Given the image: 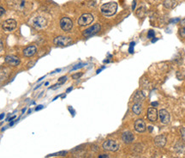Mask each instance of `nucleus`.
Returning a JSON list of instances; mask_svg holds the SVG:
<instances>
[{"mask_svg":"<svg viewBox=\"0 0 185 158\" xmlns=\"http://www.w3.org/2000/svg\"><path fill=\"white\" fill-rule=\"evenodd\" d=\"M164 5L168 9L174 8L177 5V1L176 0H165Z\"/></svg>","mask_w":185,"mask_h":158,"instance_id":"f3484780","label":"nucleus"},{"mask_svg":"<svg viewBox=\"0 0 185 158\" xmlns=\"http://www.w3.org/2000/svg\"><path fill=\"white\" fill-rule=\"evenodd\" d=\"M48 84H49V83H48V82H46V83H45V85H46V86H47Z\"/></svg>","mask_w":185,"mask_h":158,"instance_id":"a18cd8bd","label":"nucleus"},{"mask_svg":"<svg viewBox=\"0 0 185 158\" xmlns=\"http://www.w3.org/2000/svg\"><path fill=\"white\" fill-rule=\"evenodd\" d=\"M14 118H15V116H13L12 118H10L9 120V121H11V120H12V119H14Z\"/></svg>","mask_w":185,"mask_h":158,"instance_id":"79ce46f5","label":"nucleus"},{"mask_svg":"<svg viewBox=\"0 0 185 158\" xmlns=\"http://www.w3.org/2000/svg\"><path fill=\"white\" fill-rule=\"evenodd\" d=\"M135 42H131L130 44V48H129V52L130 53H134V48H135Z\"/></svg>","mask_w":185,"mask_h":158,"instance_id":"b1692460","label":"nucleus"},{"mask_svg":"<svg viewBox=\"0 0 185 158\" xmlns=\"http://www.w3.org/2000/svg\"><path fill=\"white\" fill-rule=\"evenodd\" d=\"M104 68H105V66H103V67H102V68H100V70H98V71H97V72H96V73H97V74H99V73H100V71H102V70H103V69H104Z\"/></svg>","mask_w":185,"mask_h":158,"instance_id":"58836bf2","label":"nucleus"},{"mask_svg":"<svg viewBox=\"0 0 185 158\" xmlns=\"http://www.w3.org/2000/svg\"><path fill=\"white\" fill-rule=\"evenodd\" d=\"M72 89H73V88H72V87L69 88V89H68L66 90V93H69V92H70V91H71Z\"/></svg>","mask_w":185,"mask_h":158,"instance_id":"4c0bfd02","label":"nucleus"},{"mask_svg":"<svg viewBox=\"0 0 185 158\" xmlns=\"http://www.w3.org/2000/svg\"><path fill=\"white\" fill-rule=\"evenodd\" d=\"M82 76V73H77V74H75V75L72 76V78L78 79L79 78H81Z\"/></svg>","mask_w":185,"mask_h":158,"instance_id":"a878e982","label":"nucleus"},{"mask_svg":"<svg viewBox=\"0 0 185 158\" xmlns=\"http://www.w3.org/2000/svg\"><path fill=\"white\" fill-rule=\"evenodd\" d=\"M54 44L58 47H67L72 43V40L66 36H58L53 40Z\"/></svg>","mask_w":185,"mask_h":158,"instance_id":"f03ea898","label":"nucleus"},{"mask_svg":"<svg viewBox=\"0 0 185 158\" xmlns=\"http://www.w3.org/2000/svg\"><path fill=\"white\" fill-rule=\"evenodd\" d=\"M4 117V113H1V114H0V120H1V119H3Z\"/></svg>","mask_w":185,"mask_h":158,"instance_id":"ea45409f","label":"nucleus"},{"mask_svg":"<svg viewBox=\"0 0 185 158\" xmlns=\"http://www.w3.org/2000/svg\"><path fill=\"white\" fill-rule=\"evenodd\" d=\"M5 62L10 65L16 66L20 64V59H19V58H17L15 56L9 55L5 57Z\"/></svg>","mask_w":185,"mask_h":158,"instance_id":"ddd939ff","label":"nucleus"},{"mask_svg":"<svg viewBox=\"0 0 185 158\" xmlns=\"http://www.w3.org/2000/svg\"><path fill=\"white\" fill-rule=\"evenodd\" d=\"M122 139L125 143H130L134 140V135L130 131L124 132L122 135Z\"/></svg>","mask_w":185,"mask_h":158,"instance_id":"4468645a","label":"nucleus"},{"mask_svg":"<svg viewBox=\"0 0 185 158\" xmlns=\"http://www.w3.org/2000/svg\"><path fill=\"white\" fill-rule=\"evenodd\" d=\"M144 9V7H141V8L138 9V10H137V15L138 16H140L141 18H142L143 16H145V14H146V10H142Z\"/></svg>","mask_w":185,"mask_h":158,"instance_id":"aec40b11","label":"nucleus"},{"mask_svg":"<svg viewBox=\"0 0 185 158\" xmlns=\"http://www.w3.org/2000/svg\"><path fill=\"white\" fill-rule=\"evenodd\" d=\"M67 154L66 151H60V152H58V153H54V154H52L50 155L49 157H56V156H65Z\"/></svg>","mask_w":185,"mask_h":158,"instance_id":"412c9836","label":"nucleus"},{"mask_svg":"<svg viewBox=\"0 0 185 158\" xmlns=\"http://www.w3.org/2000/svg\"><path fill=\"white\" fill-rule=\"evenodd\" d=\"M84 65H85V64H83V63L78 64H76V66H74V67L72 68V70H71V71H76V70H77V69H80V68L83 67Z\"/></svg>","mask_w":185,"mask_h":158,"instance_id":"5701e85b","label":"nucleus"},{"mask_svg":"<svg viewBox=\"0 0 185 158\" xmlns=\"http://www.w3.org/2000/svg\"><path fill=\"white\" fill-rule=\"evenodd\" d=\"M154 143L157 147L159 148H163L165 143H166V137L165 135H159L154 138Z\"/></svg>","mask_w":185,"mask_h":158,"instance_id":"9d476101","label":"nucleus"},{"mask_svg":"<svg viewBox=\"0 0 185 158\" xmlns=\"http://www.w3.org/2000/svg\"><path fill=\"white\" fill-rule=\"evenodd\" d=\"M146 123L143 119H137L135 122V130L138 132H143L146 130Z\"/></svg>","mask_w":185,"mask_h":158,"instance_id":"9b49d317","label":"nucleus"},{"mask_svg":"<svg viewBox=\"0 0 185 158\" xmlns=\"http://www.w3.org/2000/svg\"><path fill=\"white\" fill-rule=\"evenodd\" d=\"M3 50V43H2V41H1V40H0V52Z\"/></svg>","mask_w":185,"mask_h":158,"instance_id":"e433bc0d","label":"nucleus"},{"mask_svg":"<svg viewBox=\"0 0 185 158\" xmlns=\"http://www.w3.org/2000/svg\"><path fill=\"white\" fill-rule=\"evenodd\" d=\"M157 38H154V40H152V42H155V41H156V40H157Z\"/></svg>","mask_w":185,"mask_h":158,"instance_id":"c03bdc74","label":"nucleus"},{"mask_svg":"<svg viewBox=\"0 0 185 158\" xmlns=\"http://www.w3.org/2000/svg\"><path fill=\"white\" fill-rule=\"evenodd\" d=\"M42 108H43V106H42V105H40V106H38V107L35 108V110L39 111V110H40V109H42Z\"/></svg>","mask_w":185,"mask_h":158,"instance_id":"72a5a7b5","label":"nucleus"},{"mask_svg":"<svg viewBox=\"0 0 185 158\" xmlns=\"http://www.w3.org/2000/svg\"><path fill=\"white\" fill-rule=\"evenodd\" d=\"M179 21H180L179 18H175V19H171V20H170V23H177Z\"/></svg>","mask_w":185,"mask_h":158,"instance_id":"c85d7f7f","label":"nucleus"},{"mask_svg":"<svg viewBox=\"0 0 185 158\" xmlns=\"http://www.w3.org/2000/svg\"><path fill=\"white\" fill-rule=\"evenodd\" d=\"M159 105V103L156 102H152V107H156V106H158Z\"/></svg>","mask_w":185,"mask_h":158,"instance_id":"c9c22d12","label":"nucleus"},{"mask_svg":"<svg viewBox=\"0 0 185 158\" xmlns=\"http://www.w3.org/2000/svg\"><path fill=\"white\" fill-rule=\"evenodd\" d=\"M159 116H160V119L161 121L162 124H168L170 122V113L168 111L165 109H160L159 112Z\"/></svg>","mask_w":185,"mask_h":158,"instance_id":"1a4fd4ad","label":"nucleus"},{"mask_svg":"<svg viewBox=\"0 0 185 158\" xmlns=\"http://www.w3.org/2000/svg\"><path fill=\"white\" fill-rule=\"evenodd\" d=\"M46 24H47V21L43 16H37V17L34 18L32 21L33 27H34L36 29H42V28L46 27Z\"/></svg>","mask_w":185,"mask_h":158,"instance_id":"20e7f679","label":"nucleus"},{"mask_svg":"<svg viewBox=\"0 0 185 158\" xmlns=\"http://www.w3.org/2000/svg\"><path fill=\"white\" fill-rule=\"evenodd\" d=\"M102 147L104 150H108V151H117L119 149V144L114 140H106L104 142Z\"/></svg>","mask_w":185,"mask_h":158,"instance_id":"7ed1b4c3","label":"nucleus"},{"mask_svg":"<svg viewBox=\"0 0 185 158\" xmlns=\"http://www.w3.org/2000/svg\"><path fill=\"white\" fill-rule=\"evenodd\" d=\"M69 110L70 111V112H71V113H72V115H75V111H74V110H73V109H72V108H70V107H69Z\"/></svg>","mask_w":185,"mask_h":158,"instance_id":"f704fd0d","label":"nucleus"},{"mask_svg":"<svg viewBox=\"0 0 185 158\" xmlns=\"http://www.w3.org/2000/svg\"><path fill=\"white\" fill-rule=\"evenodd\" d=\"M66 80H67V77H65V76L64 77H62L58 80V83L59 84H63V83H64L66 82Z\"/></svg>","mask_w":185,"mask_h":158,"instance_id":"393cba45","label":"nucleus"},{"mask_svg":"<svg viewBox=\"0 0 185 158\" xmlns=\"http://www.w3.org/2000/svg\"><path fill=\"white\" fill-rule=\"evenodd\" d=\"M132 110L133 112L135 113V114H141V111H142V107H141V103L140 102H135V104L133 106V108H132Z\"/></svg>","mask_w":185,"mask_h":158,"instance_id":"a211bd4d","label":"nucleus"},{"mask_svg":"<svg viewBox=\"0 0 185 158\" xmlns=\"http://www.w3.org/2000/svg\"><path fill=\"white\" fill-rule=\"evenodd\" d=\"M60 26H61V29L63 31L68 32L72 29L73 23L68 17H63L60 20Z\"/></svg>","mask_w":185,"mask_h":158,"instance_id":"423d86ee","label":"nucleus"},{"mask_svg":"<svg viewBox=\"0 0 185 158\" xmlns=\"http://www.w3.org/2000/svg\"><path fill=\"white\" fill-rule=\"evenodd\" d=\"M4 13H5V10L4 8H2V7H0V16H3Z\"/></svg>","mask_w":185,"mask_h":158,"instance_id":"c756f323","label":"nucleus"},{"mask_svg":"<svg viewBox=\"0 0 185 158\" xmlns=\"http://www.w3.org/2000/svg\"><path fill=\"white\" fill-rule=\"evenodd\" d=\"M100 30V24H94L91 26L90 28L87 29L84 32H83V35L86 37H89V36H92L93 34H97L98 32Z\"/></svg>","mask_w":185,"mask_h":158,"instance_id":"0eeeda50","label":"nucleus"},{"mask_svg":"<svg viewBox=\"0 0 185 158\" xmlns=\"http://www.w3.org/2000/svg\"><path fill=\"white\" fill-rule=\"evenodd\" d=\"M181 134H182V137H183L184 140L185 141V128H182L181 129Z\"/></svg>","mask_w":185,"mask_h":158,"instance_id":"cd10ccee","label":"nucleus"},{"mask_svg":"<svg viewBox=\"0 0 185 158\" xmlns=\"http://www.w3.org/2000/svg\"><path fill=\"white\" fill-rule=\"evenodd\" d=\"M117 4L116 2H109L106 4H104L100 7L101 13L106 16H113L117 12Z\"/></svg>","mask_w":185,"mask_h":158,"instance_id":"f257e3e1","label":"nucleus"},{"mask_svg":"<svg viewBox=\"0 0 185 158\" xmlns=\"http://www.w3.org/2000/svg\"><path fill=\"white\" fill-rule=\"evenodd\" d=\"M144 97H145V95H143L141 92H136L135 93V95L134 96V101L135 102H141L142 101H143V99H144Z\"/></svg>","mask_w":185,"mask_h":158,"instance_id":"6ab92c4d","label":"nucleus"},{"mask_svg":"<svg viewBox=\"0 0 185 158\" xmlns=\"http://www.w3.org/2000/svg\"><path fill=\"white\" fill-rule=\"evenodd\" d=\"M154 35H155V32L154 30H149L148 34H147V38L153 39V38H154Z\"/></svg>","mask_w":185,"mask_h":158,"instance_id":"4be33fe9","label":"nucleus"},{"mask_svg":"<svg viewBox=\"0 0 185 158\" xmlns=\"http://www.w3.org/2000/svg\"><path fill=\"white\" fill-rule=\"evenodd\" d=\"M93 21V16L89 13H86L82 15L81 17L78 20V24L80 26H87L88 24H90Z\"/></svg>","mask_w":185,"mask_h":158,"instance_id":"39448f33","label":"nucleus"},{"mask_svg":"<svg viewBox=\"0 0 185 158\" xmlns=\"http://www.w3.org/2000/svg\"><path fill=\"white\" fill-rule=\"evenodd\" d=\"M135 5H136V1L134 0V1H133V6H132V9H133V10L135 9Z\"/></svg>","mask_w":185,"mask_h":158,"instance_id":"473e14b6","label":"nucleus"},{"mask_svg":"<svg viewBox=\"0 0 185 158\" xmlns=\"http://www.w3.org/2000/svg\"><path fill=\"white\" fill-rule=\"evenodd\" d=\"M149 127V131L151 132V131H153V127Z\"/></svg>","mask_w":185,"mask_h":158,"instance_id":"37998d69","label":"nucleus"},{"mask_svg":"<svg viewBox=\"0 0 185 158\" xmlns=\"http://www.w3.org/2000/svg\"><path fill=\"white\" fill-rule=\"evenodd\" d=\"M32 7L30 4H28L26 0H20L18 3V9L22 11H26L27 10H29Z\"/></svg>","mask_w":185,"mask_h":158,"instance_id":"dca6fc26","label":"nucleus"},{"mask_svg":"<svg viewBox=\"0 0 185 158\" xmlns=\"http://www.w3.org/2000/svg\"><path fill=\"white\" fill-rule=\"evenodd\" d=\"M180 35L182 37H185V28H181L180 29Z\"/></svg>","mask_w":185,"mask_h":158,"instance_id":"bb28decb","label":"nucleus"},{"mask_svg":"<svg viewBox=\"0 0 185 158\" xmlns=\"http://www.w3.org/2000/svg\"><path fill=\"white\" fill-rule=\"evenodd\" d=\"M147 118L150 121H156L158 118V111L154 108H150L147 110Z\"/></svg>","mask_w":185,"mask_h":158,"instance_id":"f8f14e48","label":"nucleus"},{"mask_svg":"<svg viewBox=\"0 0 185 158\" xmlns=\"http://www.w3.org/2000/svg\"><path fill=\"white\" fill-rule=\"evenodd\" d=\"M37 52V49L34 46H30L28 48H27L26 49H24L23 51V53L26 57H32L33 55H34Z\"/></svg>","mask_w":185,"mask_h":158,"instance_id":"2eb2a0df","label":"nucleus"},{"mask_svg":"<svg viewBox=\"0 0 185 158\" xmlns=\"http://www.w3.org/2000/svg\"><path fill=\"white\" fill-rule=\"evenodd\" d=\"M58 71H61V69H57L56 71H54V72H58Z\"/></svg>","mask_w":185,"mask_h":158,"instance_id":"a19ab883","label":"nucleus"},{"mask_svg":"<svg viewBox=\"0 0 185 158\" xmlns=\"http://www.w3.org/2000/svg\"><path fill=\"white\" fill-rule=\"evenodd\" d=\"M99 158H110V157H108L107 155H106V154H104V155H100V157H99Z\"/></svg>","mask_w":185,"mask_h":158,"instance_id":"2f4dec72","label":"nucleus"},{"mask_svg":"<svg viewBox=\"0 0 185 158\" xmlns=\"http://www.w3.org/2000/svg\"><path fill=\"white\" fill-rule=\"evenodd\" d=\"M16 28V22L14 19H8L3 23V29L5 31H12Z\"/></svg>","mask_w":185,"mask_h":158,"instance_id":"6e6552de","label":"nucleus"},{"mask_svg":"<svg viewBox=\"0 0 185 158\" xmlns=\"http://www.w3.org/2000/svg\"><path fill=\"white\" fill-rule=\"evenodd\" d=\"M181 28H185V18L181 21Z\"/></svg>","mask_w":185,"mask_h":158,"instance_id":"7c9ffc66","label":"nucleus"}]
</instances>
